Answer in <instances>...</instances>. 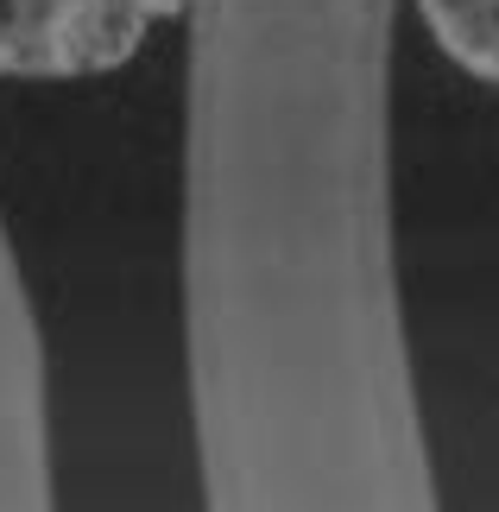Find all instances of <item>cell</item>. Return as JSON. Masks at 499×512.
I'll return each instance as SVG.
<instances>
[{"instance_id": "1", "label": "cell", "mask_w": 499, "mask_h": 512, "mask_svg": "<svg viewBox=\"0 0 499 512\" xmlns=\"http://www.w3.org/2000/svg\"><path fill=\"white\" fill-rule=\"evenodd\" d=\"M190 380L215 506H424L386 241L392 0H190Z\"/></svg>"}, {"instance_id": "3", "label": "cell", "mask_w": 499, "mask_h": 512, "mask_svg": "<svg viewBox=\"0 0 499 512\" xmlns=\"http://www.w3.org/2000/svg\"><path fill=\"white\" fill-rule=\"evenodd\" d=\"M0 506H51L45 361L7 228H0Z\"/></svg>"}, {"instance_id": "4", "label": "cell", "mask_w": 499, "mask_h": 512, "mask_svg": "<svg viewBox=\"0 0 499 512\" xmlns=\"http://www.w3.org/2000/svg\"><path fill=\"white\" fill-rule=\"evenodd\" d=\"M417 19L455 70L499 89V0H417Z\"/></svg>"}, {"instance_id": "2", "label": "cell", "mask_w": 499, "mask_h": 512, "mask_svg": "<svg viewBox=\"0 0 499 512\" xmlns=\"http://www.w3.org/2000/svg\"><path fill=\"white\" fill-rule=\"evenodd\" d=\"M190 0H0V83L108 76Z\"/></svg>"}]
</instances>
